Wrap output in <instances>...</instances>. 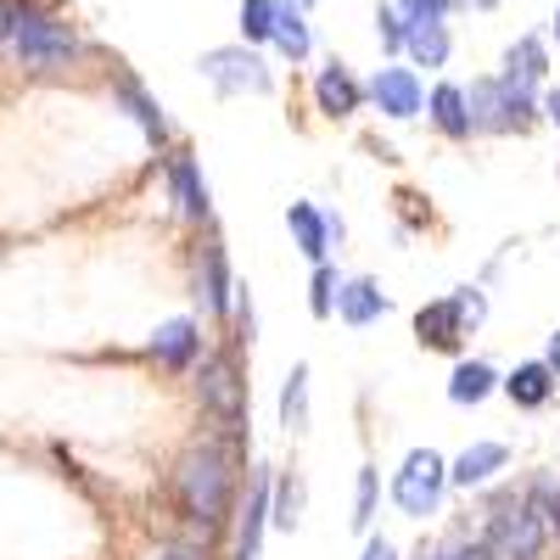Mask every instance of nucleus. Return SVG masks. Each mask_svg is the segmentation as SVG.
Instances as JSON below:
<instances>
[{
    "label": "nucleus",
    "mask_w": 560,
    "mask_h": 560,
    "mask_svg": "<svg viewBox=\"0 0 560 560\" xmlns=\"http://www.w3.org/2000/svg\"><path fill=\"white\" fill-rule=\"evenodd\" d=\"M236 471H242V454L230 448L224 438H213V432L191 438L179 448V459H174V471H168L174 504H179V516L191 522V533L202 544L230 533V522H236V504H242Z\"/></svg>",
    "instance_id": "f257e3e1"
},
{
    "label": "nucleus",
    "mask_w": 560,
    "mask_h": 560,
    "mask_svg": "<svg viewBox=\"0 0 560 560\" xmlns=\"http://www.w3.org/2000/svg\"><path fill=\"white\" fill-rule=\"evenodd\" d=\"M191 398L197 409L213 420V438H224L247 459V443H253V382L242 370V353L236 348H208V359L191 370Z\"/></svg>",
    "instance_id": "f03ea898"
},
{
    "label": "nucleus",
    "mask_w": 560,
    "mask_h": 560,
    "mask_svg": "<svg viewBox=\"0 0 560 560\" xmlns=\"http://www.w3.org/2000/svg\"><path fill=\"white\" fill-rule=\"evenodd\" d=\"M12 57L28 73H62V68H73L84 57V34L51 7V0H18Z\"/></svg>",
    "instance_id": "7ed1b4c3"
},
{
    "label": "nucleus",
    "mask_w": 560,
    "mask_h": 560,
    "mask_svg": "<svg viewBox=\"0 0 560 560\" xmlns=\"http://www.w3.org/2000/svg\"><path fill=\"white\" fill-rule=\"evenodd\" d=\"M544 90L516 84L504 73H482L465 84V107H471V135H527L533 124H544L538 113Z\"/></svg>",
    "instance_id": "20e7f679"
},
{
    "label": "nucleus",
    "mask_w": 560,
    "mask_h": 560,
    "mask_svg": "<svg viewBox=\"0 0 560 560\" xmlns=\"http://www.w3.org/2000/svg\"><path fill=\"white\" fill-rule=\"evenodd\" d=\"M393 504H398V516L409 522H438L443 516V504H448V459L438 448H409L398 459V471H393Z\"/></svg>",
    "instance_id": "39448f33"
},
{
    "label": "nucleus",
    "mask_w": 560,
    "mask_h": 560,
    "mask_svg": "<svg viewBox=\"0 0 560 560\" xmlns=\"http://www.w3.org/2000/svg\"><path fill=\"white\" fill-rule=\"evenodd\" d=\"M236 269H230V247H224V236L219 230H208L202 236V247H197V258H191V298H197V308L224 331V319H230V303H236Z\"/></svg>",
    "instance_id": "423d86ee"
},
{
    "label": "nucleus",
    "mask_w": 560,
    "mask_h": 560,
    "mask_svg": "<svg viewBox=\"0 0 560 560\" xmlns=\"http://www.w3.org/2000/svg\"><path fill=\"white\" fill-rule=\"evenodd\" d=\"M197 73L219 90V96H269L275 90V73L253 45H213V51H202Z\"/></svg>",
    "instance_id": "0eeeda50"
},
{
    "label": "nucleus",
    "mask_w": 560,
    "mask_h": 560,
    "mask_svg": "<svg viewBox=\"0 0 560 560\" xmlns=\"http://www.w3.org/2000/svg\"><path fill=\"white\" fill-rule=\"evenodd\" d=\"M163 185H168V202L174 213L191 224V230H213V185L202 174V158L191 147H174L163 158Z\"/></svg>",
    "instance_id": "6e6552de"
},
{
    "label": "nucleus",
    "mask_w": 560,
    "mask_h": 560,
    "mask_svg": "<svg viewBox=\"0 0 560 560\" xmlns=\"http://www.w3.org/2000/svg\"><path fill=\"white\" fill-rule=\"evenodd\" d=\"M147 359L163 370V376H191V370L208 359L202 319H197V314H174V319H163L158 331L147 337Z\"/></svg>",
    "instance_id": "1a4fd4ad"
},
{
    "label": "nucleus",
    "mask_w": 560,
    "mask_h": 560,
    "mask_svg": "<svg viewBox=\"0 0 560 560\" xmlns=\"http://www.w3.org/2000/svg\"><path fill=\"white\" fill-rule=\"evenodd\" d=\"M269 482H275V465H247V493L236 504V522H230V544H236V555H230V560H264Z\"/></svg>",
    "instance_id": "9d476101"
},
{
    "label": "nucleus",
    "mask_w": 560,
    "mask_h": 560,
    "mask_svg": "<svg viewBox=\"0 0 560 560\" xmlns=\"http://www.w3.org/2000/svg\"><path fill=\"white\" fill-rule=\"evenodd\" d=\"M504 471H510V443L477 438V443H465V448L448 459V488H459V493H488V488H499Z\"/></svg>",
    "instance_id": "9b49d317"
},
{
    "label": "nucleus",
    "mask_w": 560,
    "mask_h": 560,
    "mask_svg": "<svg viewBox=\"0 0 560 560\" xmlns=\"http://www.w3.org/2000/svg\"><path fill=\"white\" fill-rule=\"evenodd\" d=\"M471 337H477V331L465 325V314H459L454 298H432V303L415 308V342L427 348V353H454V359H465V342H471Z\"/></svg>",
    "instance_id": "f8f14e48"
},
{
    "label": "nucleus",
    "mask_w": 560,
    "mask_h": 560,
    "mask_svg": "<svg viewBox=\"0 0 560 560\" xmlns=\"http://www.w3.org/2000/svg\"><path fill=\"white\" fill-rule=\"evenodd\" d=\"M364 96H370V107H376L382 118H393V124H409V118H420L427 113V90H420V73L415 68H376V79L364 84Z\"/></svg>",
    "instance_id": "ddd939ff"
},
{
    "label": "nucleus",
    "mask_w": 560,
    "mask_h": 560,
    "mask_svg": "<svg viewBox=\"0 0 560 560\" xmlns=\"http://www.w3.org/2000/svg\"><path fill=\"white\" fill-rule=\"evenodd\" d=\"M364 84H359V73L342 62V57H331L319 73H314V113L319 118H331V124H348V118H359L364 113Z\"/></svg>",
    "instance_id": "4468645a"
},
{
    "label": "nucleus",
    "mask_w": 560,
    "mask_h": 560,
    "mask_svg": "<svg viewBox=\"0 0 560 560\" xmlns=\"http://www.w3.org/2000/svg\"><path fill=\"white\" fill-rule=\"evenodd\" d=\"M499 398H510V409H522V415H544L560 398V382H555V370L544 359H522V364L504 370Z\"/></svg>",
    "instance_id": "2eb2a0df"
},
{
    "label": "nucleus",
    "mask_w": 560,
    "mask_h": 560,
    "mask_svg": "<svg viewBox=\"0 0 560 560\" xmlns=\"http://www.w3.org/2000/svg\"><path fill=\"white\" fill-rule=\"evenodd\" d=\"M113 102L140 124V135L152 140V147H174V124H168V113H163V102L152 96L147 84H140L135 73H113Z\"/></svg>",
    "instance_id": "dca6fc26"
},
{
    "label": "nucleus",
    "mask_w": 560,
    "mask_h": 560,
    "mask_svg": "<svg viewBox=\"0 0 560 560\" xmlns=\"http://www.w3.org/2000/svg\"><path fill=\"white\" fill-rule=\"evenodd\" d=\"M393 298L376 275H342V292H337V319L353 325V331H364V325H376L387 319Z\"/></svg>",
    "instance_id": "f3484780"
},
{
    "label": "nucleus",
    "mask_w": 560,
    "mask_h": 560,
    "mask_svg": "<svg viewBox=\"0 0 560 560\" xmlns=\"http://www.w3.org/2000/svg\"><path fill=\"white\" fill-rule=\"evenodd\" d=\"M427 124L448 140V147L477 140V135H471V107H465V84H454V79L432 84V96H427Z\"/></svg>",
    "instance_id": "a211bd4d"
},
{
    "label": "nucleus",
    "mask_w": 560,
    "mask_h": 560,
    "mask_svg": "<svg viewBox=\"0 0 560 560\" xmlns=\"http://www.w3.org/2000/svg\"><path fill=\"white\" fill-rule=\"evenodd\" d=\"M499 382H504V376H499V370H493L488 359H454L448 387H443V393H448V404H454V409H482V404L499 393Z\"/></svg>",
    "instance_id": "6ab92c4d"
},
{
    "label": "nucleus",
    "mask_w": 560,
    "mask_h": 560,
    "mask_svg": "<svg viewBox=\"0 0 560 560\" xmlns=\"http://www.w3.org/2000/svg\"><path fill=\"white\" fill-rule=\"evenodd\" d=\"M287 230H292V247L308 258V264H331V236H325V208L298 197L287 202Z\"/></svg>",
    "instance_id": "aec40b11"
},
{
    "label": "nucleus",
    "mask_w": 560,
    "mask_h": 560,
    "mask_svg": "<svg viewBox=\"0 0 560 560\" xmlns=\"http://www.w3.org/2000/svg\"><path fill=\"white\" fill-rule=\"evenodd\" d=\"M303 504H308L303 471H298V465H275V482H269V527L298 533V527H303Z\"/></svg>",
    "instance_id": "412c9836"
},
{
    "label": "nucleus",
    "mask_w": 560,
    "mask_h": 560,
    "mask_svg": "<svg viewBox=\"0 0 560 560\" xmlns=\"http://www.w3.org/2000/svg\"><path fill=\"white\" fill-rule=\"evenodd\" d=\"M499 73L516 79V84L544 90V84H549V45H544L538 34H516V39L504 45V57H499Z\"/></svg>",
    "instance_id": "4be33fe9"
},
{
    "label": "nucleus",
    "mask_w": 560,
    "mask_h": 560,
    "mask_svg": "<svg viewBox=\"0 0 560 560\" xmlns=\"http://www.w3.org/2000/svg\"><path fill=\"white\" fill-rule=\"evenodd\" d=\"M404 57H409V68H427V73L448 68V57H454V34H448V23H409Z\"/></svg>",
    "instance_id": "5701e85b"
},
{
    "label": "nucleus",
    "mask_w": 560,
    "mask_h": 560,
    "mask_svg": "<svg viewBox=\"0 0 560 560\" xmlns=\"http://www.w3.org/2000/svg\"><path fill=\"white\" fill-rule=\"evenodd\" d=\"M275 409H280V432H287V438H303V432H308V359H298V364L287 370Z\"/></svg>",
    "instance_id": "b1692460"
},
{
    "label": "nucleus",
    "mask_w": 560,
    "mask_h": 560,
    "mask_svg": "<svg viewBox=\"0 0 560 560\" xmlns=\"http://www.w3.org/2000/svg\"><path fill=\"white\" fill-rule=\"evenodd\" d=\"M269 45H275V51L287 57L292 68L314 57V34H308V18H303L298 7H287V0H280V18H275V39H269Z\"/></svg>",
    "instance_id": "393cba45"
},
{
    "label": "nucleus",
    "mask_w": 560,
    "mask_h": 560,
    "mask_svg": "<svg viewBox=\"0 0 560 560\" xmlns=\"http://www.w3.org/2000/svg\"><path fill=\"white\" fill-rule=\"evenodd\" d=\"M415 560H499V555L488 549V538H482V533L454 527V533H443L438 544H420V549H415Z\"/></svg>",
    "instance_id": "a878e982"
},
{
    "label": "nucleus",
    "mask_w": 560,
    "mask_h": 560,
    "mask_svg": "<svg viewBox=\"0 0 560 560\" xmlns=\"http://www.w3.org/2000/svg\"><path fill=\"white\" fill-rule=\"evenodd\" d=\"M376 504H382V471L376 465H359V477H353V527L364 538L376 533Z\"/></svg>",
    "instance_id": "bb28decb"
},
{
    "label": "nucleus",
    "mask_w": 560,
    "mask_h": 560,
    "mask_svg": "<svg viewBox=\"0 0 560 560\" xmlns=\"http://www.w3.org/2000/svg\"><path fill=\"white\" fill-rule=\"evenodd\" d=\"M337 292H342V269L337 264H314V275H308V314L314 319H337Z\"/></svg>",
    "instance_id": "cd10ccee"
},
{
    "label": "nucleus",
    "mask_w": 560,
    "mask_h": 560,
    "mask_svg": "<svg viewBox=\"0 0 560 560\" xmlns=\"http://www.w3.org/2000/svg\"><path fill=\"white\" fill-rule=\"evenodd\" d=\"M224 331H230V348H253L258 342V308H253V287L242 280L236 287V303H230V319H224Z\"/></svg>",
    "instance_id": "c85d7f7f"
},
{
    "label": "nucleus",
    "mask_w": 560,
    "mask_h": 560,
    "mask_svg": "<svg viewBox=\"0 0 560 560\" xmlns=\"http://www.w3.org/2000/svg\"><path fill=\"white\" fill-rule=\"evenodd\" d=\"M242 45H269L275 39V18H280V0H242Z\"/></svg>",
    "instance_id": "c756f323"
},
{
    "label": "nucleus",
    "mask_w": 560,
    "mask_h": 560,
    "mask_svg": "<svg viewBox=\"0 0 560 560\" xmlns=\"http://www.w3.org/2000/svg\"><path fill=\"white\" fill-rule=\"evenodd\" d=\"M376 39H382V51H387V57H404L409 23H404V12L393 7V0H382V7H376Z\"/></svg>",
    "instance_id": "7c9ffc66"
},
{
    "label": "nucleus",
    "mask_w": 560,
    "mask_h": 560,
    "mask_svg": "<svg viewBox=\"0 0 560 560\" xmlns=\"http://www.w3.org/2000/svg\"><path fill=\"white\" fill-rule=\"evenodd\" d=\"M448 298L459 303L465 325H471V331H482V325H488V287H477V280H465V287H454Z\"/></svg>",
    "instance_id": "2f4dec72"
},
{
    "label": "nucleus",
    "mask_w": 560,
    "mask_h": 560,
    "mask_svg": "<svg viewBox=\"0 0 560 560\" xmlns=\"http://www.w3.org/2000/svg\"><path fill=\"white\" fill-rule=\"evenodd\" d=\"M393 7L404 12V23H448L459 0H393Z\"/></svg>",
    "instance_id": "473e14b6"
},
{
    "label": "nucleus",
    "mask_w": 560,
    "mask_h": 560,
    "mask_svg": "<svg viewBox=\"0 0 560 560\" xmlns=\"http://www.w3.org/2000/svg\"><path fill=\"white\" fill-rule=\"evenodd\" d=\"M152 560H208V544L202 538H174V544H158Z\"/></svg>",
    "instance_id": "72a5a7b5"
},
{
    "label": "nucleus",
    "mask_w": 560,
    "mask_h": 560,
    "mask_svg": "<svg viewBox=\"0 0 560 560\" xmlns=\"http://www.w3.org/2000/svg\"><path fill=\"white\" fill-rule=\"evenodd\" d=\"M359 560H404V555H398V544H393V538L370 533V538H364V549H359Z\"/></svg>",
    "instance_id": "f704fd0d"
},
{
    "label": "nucleus",
    "mask_w": 560,
    "mask_h": 560,
    "mask_svg": "<svg viewBox=\"0 0 560 560\" xmlns=\"http://www.w3.org/2000/svg\"><path fill=\"white\" fill-rule=\"evenodd\" d=\"M325 236H331V253L348 247V219H342L337 208H325Z\"/></svg>",
    "instance_id": "c9c22d12"
},
{
    "label": "nucleus",
    "mask_w": 560,
    "mask_h": 560,
    "mask_svg": "<svg viewBox=\"0 0 560 560\" xmlns=\"http://www.w3.org/2000/svg\"><path fill=\"white\" fill-rule=\"evenodd\" d=\"M538 113H544V124H555V129H560V84H544Z\"/></svg>",
    "instance_id": "e433bc0d"
},
{
    "label": "nucleus",
    "mask_w": 560,
    "mask_h": 560,
    "mask_svg": "<svg viewBox=\"0 0 560 560\" xmlns=\"http://www.w3.org/2000/svg\"><path fill=\"white\" fill-rule=\"evenodd\" d=\"M12 23H18V0H0V51H12Z\"/></svg>",
    "instance_id": "4c0bfd02"
},
{
    "label": "nucleus",
    "mask_w": 560,
    "mask_h": 560,
    "mask_svg": "<svg viewBox=\"0 0 560 560\" xmlns=\"http://www.w3.org/2000/svg\"><path fill=\"white\" fill-rule=\"evenodd\" d=\"M544 364L555 370V382H560V331H549V337H544Z\"/></svg>",
    "instance_id": "58836bf2"
},
{
    "label": "nucleus",
    "mask_w": 560,
    "mask_h": 560,
    "mask_svg": "<svg viewBox=\"0 0 560 560\" xmlns=\"http://www.w3.org/2000/svg\"><path fill=\"white\" fill-rule=\"evenodd\" d=\"M549 538L560 544V488H555V499H549Z\"/></svg>",
    "instance_id": "ea45409f"
},
{
    "label": "nucleus",
    "mask_w": 560,
    "mask_h": 560,
    "mask_svg": "<svg viewBox=\"0 0 560 560\" xmlns=\"http://www.w3.org/2000/svg\"><path fill=\"white\" fill-rule=\"evenodd\" d=\"M459 7H471V12H493L499 0H459Z\"/></svg>",
    "instance_id": "a19ab883"
},
{
    "label": "nucleus",
    "mask_w": 560,
    "mask_h": 560,
    "mask_svg": "<svg viewBox=\"0 0 560 560\" xmlns=\"http://www.w3.org/2000/svg\"><path fill=\"white\" fill-rule=\"evenodd\" d=\"M549 39L560 45V0H555V23H549Z\"/></svg>",
    "instance_id": "79ce46f5"
},
{
    "label": "nucleus",
    "mask_w": 560,
    "mask_h": 560,
    "mask_svg": "<svg viewBox=\"0 0 560 560\" xmlns=\"http://www.w3.org/2000/svg\"><path fill=\"white\" fill-rule=\"evenodd\" d=\"M287 7H298V12H308V7H314V0H287Z\"/></svg>",
    "instance_id": "37998d69"
},
{
    "label": "nucleus",
    "mask_w": 560,
    "mask_h": 560,
    "mask_svg": "<svg viewBox=\"0 0 560 560\" xmlns=\"http://www.w3.org/2000/svg\"><path fill=\"white\" fill-rule=\"evenodd\" d=\"M555 174H560V163H555Z\"/></svg>",
    "instance_id": "c03bdc74"
}]
</instances>
